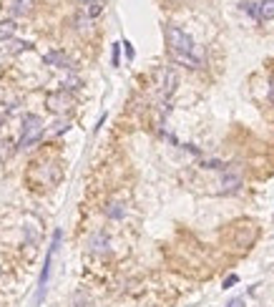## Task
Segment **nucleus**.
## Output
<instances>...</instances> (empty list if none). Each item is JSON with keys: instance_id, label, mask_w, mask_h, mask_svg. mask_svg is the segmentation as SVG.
<instances>
[{"instance_id": "nucleus-1", "label": "nucleus", "mask_w": 274, "mask_h": 307, "mask_svg": "<svg viewBox=\"0 0 274 307\" xmlns=\"http://www.w3.org/2000/svg\"><path fill=\"white\" fill-rule=\"evenodd\" d=\"M166 41H169V51H171V58L176 63H184L189 68H202L204 63V51L194 43V38L189 33H184L181 28L176 25H169L166 28Z\"/></svg>"}, {"instance_id": "nucleus-2", "label": "nucleus", "mask_w": 274, "mask_h": 307, "mask_svg": "<svg viewBox=\"0 0 274 307\" xmlns=\"http://www.w3.org/2000/svg\"><path fill=\"white\" fill-rule=\"evenodd\" d=\"M41 139H43V121H41V116H35V113H25L18 149H30L33 144H38Z\"/></svg>"}, {"instance_id": "nucleus-3", "label": "nucleus", "mask_w": 274, "mask_h": 307, "mask_svg": "<svg viewBox=\"0 0 274 307\" xmlns=\"http://www.w3.org/2000/svg\"><path fill=\"white\" fill-rule=\"evenodd\" d=\"M61 229H56L53 232V244H51V249H48V254H46V262H43V272H41V280H38V292H35V305H41V300H43V295H46V287H48V277H51V264H53V254H56V249H58V244H61Z\"/></svg>"}, {"instance_id": "nucleus-4", "label": "nucleus", "mask_w": 274, "mask_h": 307, "mask_svg": "<svg viewBox=\"0 0 274 307\" xmlns=\"http://www.w3.org/2000/svg\"><path fill=\"white\" fill-rule=\"evenodd\" d=\"M48 108L53 111V113H63V111H68L70 108V96L61 88V91H56V93H48Z\"/></svg>"}, {"instance_id": "nucleus-5", "label": "nucleus", "mask_w": 274, "mask_h": 307, "mask_svg": "<svg viewBox=\"0 0 274 307\" xmlns=\"http://www.w3.org/2000/svg\"><path fill=\"white\" fill-rule=\"evenodd\" d=\"M161 78H164V83H161V96L169 98V96L174 93V88H176V73H174V68H164V71H161Z\"/></svg>"}, {"instance_id": "nucleus-6", "label": "nucleus", "mask_w": 274, "mask_h": 307, "mask_svg": "<svg viewBox=\"0 0 274 307\" xmlns=\"http://www.w3.org/2000/svg\"><path fill=\"white\" fill-rule=\"evenodd\" d=\"M43 61H46L48 66H56V68H73L70 61H68V56L61 53V51H48V53L43 56Z\"/></svg>"}, {"instance_id": "nucleus-7", "label": "nucleus", "mask_w": 274, "mask_h": 307, "mask_svg": "<svg viewBox=\"0 0 274 307\" xmlns=\"http://www.w3.org/2000/svg\"><path fill=\"white\" fill-rule=\"evenodd\" d=\"M219 186H221V191H224V194H234V191H237V189L242 186V179H239L237 174H224Z\"/></svg>"}, {"instance_id": "nucleus-8", "label": "nucleus", "mask_w": 274, "mask_h": 307, "mask_svg": "<svg viewBox=\"0 0 274 307\" xmlns=\"http://www.w3.org/2000/svg\"><path fill=\"white\" fill-rule=\"evenodd\" d=\"M88 247H91V252H108V237H106L103 232H96V234L91 237Z\"/></svg>"}, {"instance_id": "nucleus-9", "label": "nucleus", "mask_w": 274, "mask_h": 307, "mask_svg": "<svg viewBox=\"0 0 274 307\" xmlns=\"http://www.w3.org/2000/svg\"><path fill=\"white\" fill-rule=\"evenodd\" d=\"M259 20H274V0H262L259 3Z\"/></svg>"}, {"instance_id": "nucleus-10", "label": "nucleus", "mask_w": 274, "mask_h": 307, "mask_svg": "<svg viewBox=\"0 0 274 307\" xmlns=\"http://www.w3.org/2000/svg\"><path fill=\"white\" fill-rule=\"evenodd\" d=\"M15 35V23L13 20H3L0 23V41H10Z\"/></svg>"}, {"instance_id": "nucleus-11", "label": "nucleus", "mask_w": 274, "mask_h": 307, "mask_svg": "<svg viewBox=\"0 0 274 307\" xmlns=\"http://www.w3.org/2000/svg\"><path fill=\"white\" fill-rule=\"evenodd\" d=\"M106 214H108L111 219H121V217L126 214V207H124V204H119V202H113V204H108Z\"/></svg>"}, {"instance_id": "nucleus-12", "label": "nucleus", "mask_w": 274, "mask_h": 307, "mask_svg": "<svg viewBox=\"0 0 274 307\" xmlns=\"http://www.w3.org/2000/svg\"><path fill=\"white\" fill-rule=\"evenodd\" d=\"M242 10L259 20V3H254V0H242Z\"/></svg>"}, {"instance_id": "nucleus-13", "label": "nucleus", "mask_w": 274, "mask_h": 307, "mask_svg": "<svg viewBox=\"0 0 274 307\" xmlns=\"http://www.w3.org/2000/svg\"><path fill=\"white\" fill-rule=\"evenodd\" d=\"M88 13L91 15H98L101 13V3H98V0H88Z\"/></svg>"}, {"instance_id": "nucleus-14", "label": "nucleus", "mask_w": 274, "mask_h": 307, "mask_svg": "<svg viewBox=\"0 0 274 307\" xmlns=\"http://www.w3.org/2000/svg\"><path fill=\"white\" fill-rule=\"evenodd\" d=\"M237 280H239L237 275H229V277L224 280V290H229V287H234V285H237Z\"/></svg>"}, {"instance_id": "nucleus-15", "label": "nucleus", "mask_w": 274, "mask_h": 307, "mask_svg": "<svg viewBox=\"0 0 274 307\" xmlns=\"http://www.w3.org/2000/svg\"><path fill=\"white\" fill-rule=\"evenodd\" d=\"M204 166H206V169H224L221 161H204Z\"/></svg>"}, {"instance_id": "nucleus-16", "label": "nucleus", "mask_w": 274, "mask_h": 307, "mask_svg": "<svg viewBox=\"0 0 274 307\" xmlns=\"http://www.w3.org/2000/svg\"><path fill=\"white\" fill-rule=\"evenodd\" d=\"M226 307H244V300H242V297H237V300H231Z\"/></svg>"}, {"instance_id": "nucleus-17", "label": "nucleus", "mask_w": 274, "mask_h": 307, "mask_svg": "<svg viewBox=\"0 0 274 307\" xmlns=\"http://www.w3.org/2000/svg\"><path fill=\"white\" fill-rule=\"evenodd\" d=\"M113 66H119V46H113Z\"/></svg>"}, {"instance_id": "nucleus-18", "label": "nucleus", "mask_w": 274, "mask_h": 307, "mask_svg": "<svg viewBox=\"0 0 274 307\" xmlns=\"http://www.w3.org/2000/svg\"><path fill=\"white\" fill-rule=\"evenodd\" d=\"M124 46H126V56H129V61H131V58H134V48H131V43H124Z\"/></svg>"}, {"instance_id": "nucleus-19", "label": "nucleus", "mask_w": 274, "mask_h": 307, "mask_svg": "<svg viewBox=\"0 0 274 307\" xmlns=\"http://www.w3.org/2000/svg\"><path fill=\"white\" fill-rule=\"evenodd\" d=\"M269 98H272V101H274V83H272V86H269Z\"/></svg>"}, {"instance_id": "nucleus-20", "label": "nucleus", "mask_w": 274, "mask_h": 307, "mask_svg": "<svg viewBox=\"0 0 274 307\" xmlns=\"http://www.w3.org/2000/svg\"><path fill=\"white\" fill-rule=\"evenodd\" d=\"M0 275H3V267H0Z\"/></svg>"}, {"instance_id": "nucleus-21", "label": "nucleus", "mask_w": 274, "mask_h": 307, "mask_svg": "<svg viewBox=\"0 0 274 307\" xmlns=\"http://www.w3.org/2000/svg\"><path fill=\"white\" fill-rule=\"evenodd\" d=\"M0 124H3V116H0Z\"/></svg>"}]
</instances>
